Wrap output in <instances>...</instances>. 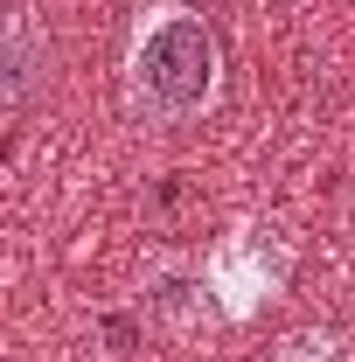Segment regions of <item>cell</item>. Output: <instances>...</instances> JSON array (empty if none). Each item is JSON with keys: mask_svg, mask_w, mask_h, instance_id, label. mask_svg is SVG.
I'll return each mask as SVG.
<instances>
[{"mask_svg": "<svg viewBox=\"0 0 355 362\" xmlns=\"http://www.w3.org/2000/svg\"><path fill=\"white\" fill-rule=\"evenodd\" d=\"M42 84H49V28L28 7H7L0 14V119L35 105Z\"/></svg>", "mask_w": 355, "mask_h": 362, "instance_id": "cell-4", "label": "cell"}, {"mask_svg": "<svg viewBox=\"0 0 355 362\" xmlns=\"http://www.w3.org/2000/svg\"><path fill=\"white\" fill-rule=\"evenodd\" d=\"M293 237L279 223H230L202 251V279H209V300H216V320L223 327H251L272 300L293 286Z\"/></svg>", "mask_w": 355, "mask_h": 362, "instance_id": "cell-2", "label": "cell"}, {"mask_svg": "<svg viewBox=\"0 0 355 362\" xmlns=\"http://www.w3.org/2000/svg\"><path fill=\"white\" fill-rule=\"evenodd\" d=\"M126 112L146 133L202 126L223 105V42L195 0H146L126 28V63H119Z\"/></svg>", "mask_w": 355, "mask_h": 362, "instance_id": "cell-1", "label": "cell"}, {"mask_svg": "<svg viewBox=\"0 0 355 362\" xmlns=\"http://www.w3.org/2000/svg\"><path fill=\"white\" fill-rule=\"evenodd\" d=\"M265 362H355L349 341L334 334V327H300V334H286Z\"/></svg>", "mask_w": 355, "mask_h": 362, "instance_id": "cell-5", "label": "cell"}, {"mask_svg": "<svg viewBox=\"0 0 355 362\" xmlns=\"http://www.w3.org/2000/svg\"><path fill=\"white\" fill-rule=\"evenodd\" d=\"M0 14H7V7H0Z\"/></svg>", "mask_w": 355, "mask_h": 362, "instance_id": "cell-6", "label": "cell"}, {"mask_svg": "<svg viewBox=\"0 0 355 362\" xmlns=\"http://www.w3.org/2000/svg\"><path fill=\"white\" fill-rule=\"evenodd\" d=\"M139 300H146V314L161 320L168 334H202V327L216 320V300H209L202 258H181V251H161V258L146 265Z\"/></svg>", "mask_w": 355, "mask_h": 362, "instance_id": "cell-3", "label": "cell"}]
</instances>
